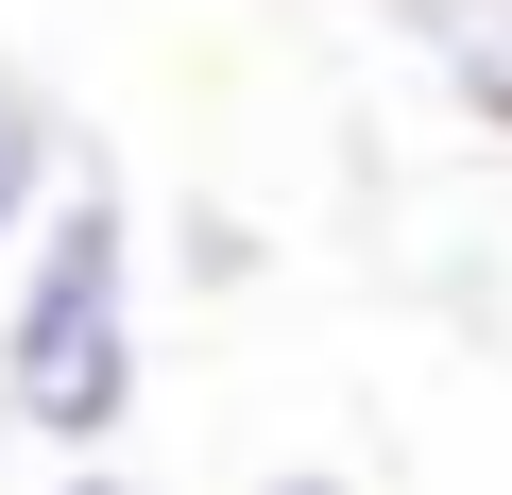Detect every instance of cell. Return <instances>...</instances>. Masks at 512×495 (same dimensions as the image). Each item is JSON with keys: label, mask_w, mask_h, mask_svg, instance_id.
<instances>
[{"label": "cell", "mask_w": 512, "mask_h": 495, "mask_svg": "<svg viewBox=\"0 0 512 495\" xmlns=\"http://www.w3.org/2000/svg\"><path fill=\"white\" fill-rule=\"evenodd\" d=\"M69 171H86V154H69V103H52V86L18 69V52H0V291H18L35 222L69 205Z\"/></svg>", "instance_id": "obj_2"}, {"label": "cell", "mask_w": 512, "mask_h": 495, "mask_svg": "<svg viewBox=\"0 0 512 495\" xmlns=\"http://www.w3.org/2000/svg\"><path fill=\"white\" fill-rule=\"evenodd\" d=\"M137 393H154V257H137V188L86 154L0 291V427L35 461H120Z\"/></svg>", "instance_id": "obj_1"}, {"label": "cell", "mask_w": 512, "mask_h": 495, "mask_svg": "<svg viewBox=\"0 0 512 495\" xmlns=\"http://www.w3.org/2000/svg\"><path fill=\"white\" fill-rule=\"evenodd\" d=\"M376 18L410 35V69H427L444 103H478V120L512 137V0H376Z\"/></svg>", "instance_id": "obj_3"}]
</instances>
